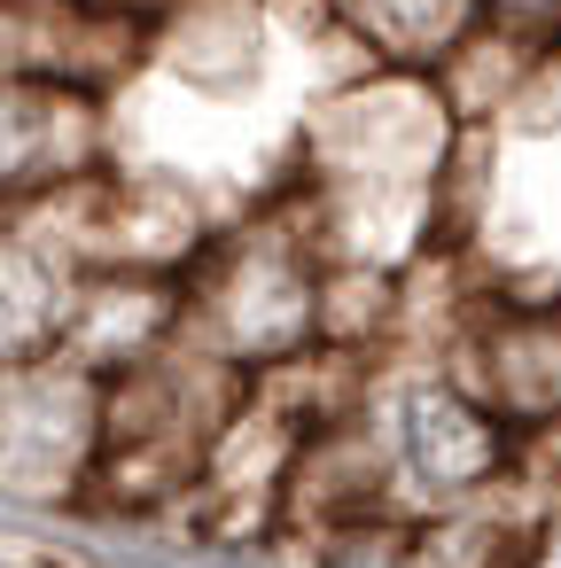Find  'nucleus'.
<instances>
[{
	"instance_id": "423d86ee",
	"label": "nucleus",
	"mask_w": 561,
	"mask_h": 568,
	"mask_svg": "<svg viewBox=\"0 0 561 568\" xmlns=\"http://www.w3.org/2000/svg\"><path fill=\"white\" fill-rule=\"evenodd\" d=\"M110 172L102 102L48 79H0V211H32L79 180Z\"/></svg>"
},
{
	"instance_id": "6e6552de",
	"label": "nucleus",
	"mask_w": 561,
	"mask_h": 568,
	"mask_svg": "<svg viewBox=\"0 0 561 568\" xmlns=\"http://www.w3.org/2000/svg\"><path fill=\"white\" fill-rule=\"evenodd\" d=\"M475 9H483V24L507 32V40H530V48L561 40V0H475Z\"/></svg>"
},
{
	"instance_id": "39448f33",
	"label": "nucleus",
	"mask_w": 561,
	"mask_h": 568,
	"mask_svg": "<svg viewBox=\"0 0 561 568\" xmlns=\"http://www.w3.org/2000/svg\"><path fill=\"white\" fill-rule=\"evenodd\" d=\"M437 366L514 436L561 420V296H468V320Z\"/></svg>"
},
{
	"instance_id": "f257e3e1",
	"label": "nucleus",
	"mask_w": 561,
	"mask_h": 568,
	"mask_svg": "<svg viewBox=\"0 0 561 568\" xmlns=\"http://www.w3.org/2000/svg\"><path fill=\"white\" fill-rule=\"evenodd\" d=\"M452 156V102L437 79L382 71L320 110L297 203L312 211V234L328 265H374L390 273L429 234L437 172Z\"/></svg>"
},
{
	"instance_id": "f03ea898",
	"label": "nucleus",
	"mask_w": 561,
	"mask_h": 568,
	"mask_svg": "<svg viewBox=\"0 0 561 568\" xmlns=\"http://www.w3.org/2000/svg\"><path fill=\"white\" fill-rule=\"evenodd\" d=\"M320 288H328V250L312 234V211L289 195V219H258L188 265L180 335L227 358L234 374H273L320 351Z\"/></svg>"
},
{
	"instance_id": "7ed1b4c3",
	"label": "nucleus",
	"mask_w": 561,
	"mask_h": 568,
	"mask_svg": "<svg viewBox=\"0 0 561 568\" xmlns=\"http://www.w3.org/2000/svg\"><path fill=\"white\" fill-rule=\"evenodd\" d=\"M367 420L390 459V498L405 521H437L460 506H483L514 475V428L483 413L444 366H421L367 397Z\"/></svg>"
},
{
	"instance_id": "1a4fd4ad",
	"label": "nucleus",
	"mask_w": 561,
	"mask_h": 568,
	"mask_svg": "<svg viewBox=\"0 0 561 568\" xmlns=\"http://www.w3.org/2000/svg\"><path fill=\"white\" fill-rule=\"evenodd\" d=\"M522 568H561V514H545L522 545Z\"/></svg>"
},
{
	"instance_id": "0eeeda50",
	"label": "nucleus",
	"mask_w": 561,
	"mask_h": 568,
	"mask_svg": "<svg viewBox=\"0 0 561 568\" xmlns=\"http://www.w3.org/2000/svg\"><path fill=\"white\" fill-rule=\"evenodd\" d=\"M335 17L390 63H444L483 24L475 0H335Z\"/></svg>"
},
{
	"instance_id": "20e7f679",
	"label": "nucleus",
	"mask_w": 561,
	"mask_h": 568,
	"mask_svg": "<svg viewBox=\"0 0 561 568\" xmlns=\"http://www.w3.org/2000/svg\"><path fill=\"white\" fill-rule=\"evenodd\" d=\"M102 452V374L48 351L0 366V490L9 498H79Z\"/></svg>"
}]
</instances>
